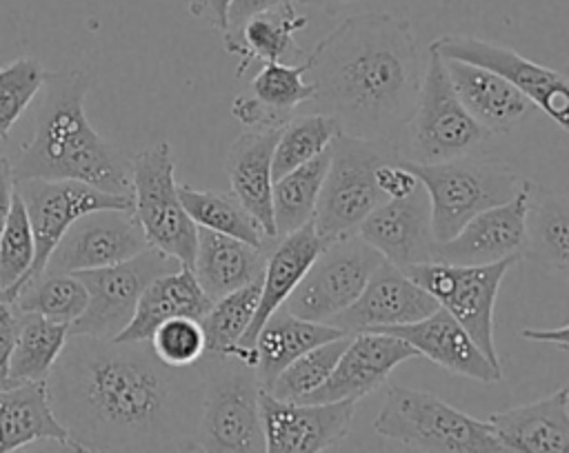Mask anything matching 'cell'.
Returning a JSON list of instances; mask_svg holds the SVG:
<instances>
[{"instance_id":"obj_18","label":"cell","mask_w":569,"mask_h":453,"mask_svg":"<svg viewBox=\"0 0 569 453\" xmlns=\"http://www.w3.org/2000/svg\"><path fill=\"white\" fill-rule=\"evenodd\" d=\"M416 358V349L396 335L376 331L353 333L325 384L300 402H358L380 389L398 364Z\"/></svg>"},{"instance_id":"obj_31","label":"cell","mask_w":569,"mask_h":453,"mask_svg":"<svg viewBox=\"0 0 569 453\" xmlns=\"http://www.w3.org/2000/svg\"><path fill=\"white\" fill-rule=\"evenodd\" d=\"M522 255L560 273L569 266V202L533 182L527 195Z\"/></svg>"},{"instance_id":"obj_2","label":"cell","mask_w":569,"mask_h":453,"mask_svg":"<svg viewBox=\"0 0 569 453\" xmlns=\"http://www.w3.org/2000/svg\"><path fill=\"white\" fill-rule=\"evenodd\" d=\"M313 111L340 133L396 144L420 89V53L411 24L391 13L342 20L309 53Z\"/></svg>"},{"instance_id":"obj_14","label":"cell","mask_w":569,"mask_h":453,"mask_svg":"<svg viewBox=\"0 0 569 453\" xmlns=\"http://www.w3.org/2000/svg\"><path fill=\"white\" fill-rule=\"evenodd\" d=\"M13 189L24 204L36 246L24 284L44 271L51 251L80 215L98 209H131V195L107 193L76 180H20Z\"/></svg>"},{"instance_id":"obj_1","label":"cell","mask_w":569,"mask_h":453,"mask_svg":"<svg viewBox=\"0 0 569 453\" xmlns=\"http://www.w3.org/2000/svg\"><path fill=\"white\" fill-rule=\"evenodd\" d=\"M53 415L89 453H191L198 366L162 364L149 342L69 335L49 378Z\"/></svg>"},{"instance_id":"obj_25","label":"cell","mask_w":569,"mask_h":453,"mask_svg":"<svg viewBox=\"0 0 569 453\" xmlns=\"http://www.w3.org/2000/svg\"><path fill=\"white\" fill-rule=\"evenodd\" d=\"M278 131L280 129H247L231 142L224 158L231 193L269 238H276L271 213V155Z\"/></svg>"},{"instance_id":"obj_16","label":"cell","mask_w":569,"mask_h":453,"mask_svg":"<svg viewBox=\"0 0 569 453\" xmlns=\"http://www.w3.org/2000/svg\"><path fill=\"white\" fill-rule=\"evenodd\" d=\"M264 453H325L342 442L356 415V402H287L260 389Z\"/></svg>"},{"instance_id":"obj_17","label":"cell","mask_w":569,"mask_h":453,"mask_svg":"<svg viewBox=\"0 0 569 453\" xmlns=\"http://www.w3.org/2000/svg\"><path fill=\"white\" fill-rule=\"evenodd\" d=\"M527 195L529 180L511 200L473 215L451 240L436 242L431 262L476 266L522 258Z\"/></svg>"},{"instance_id":"obj_41","label":"cell","mask_w":569,"mask_h":453,"mask_svg":"<svg viewBox=\"0 0 569 453\" xmlns=\"http://www.w3.org/2000/svg\"><path fill=\"white\" fill-rule=\"evenodd\" d=\"M47 71L36 58H18L0 67V138H4L22 111L36 100Z\"/></svg>"},{"instance_id":"obj_5","label":"cell","mask_w":569,"mask_h":453,"mask_svg":"<svg viewBox=\"0 0 569 453\" xmlns=\"http://www.w3.org/2000/svg\"><path fill=\"white\" fill-rule=\"evenodd\" d=\"M380 437L420 453H511L487 420L471 417L442 397L391 384L373 417Z\"/></svg>"},{"instance_id":"obj_22","label":"cell","mask_w":569,"mask_h":453,"mask_svg":"<svg viewBox=\"0 0 569 453\" xmlns=\"http://www.w3.org/2000/svg\"><path fill=\"white\" fill-rule=\"evenodd\" d=\"M376 333H389L405 340L416 349L418 358H427L453 375L485 384L502 378V369L491 364L469 333L440 306L418 322L380 329Z\"/></svg>"},{"instance_id":"obj_46","label":"cell","mask_w":569,"mask_h":453,"mask_svg":"<svg viewBox=\"0 0 569 453\" xmlns=\"http://www.w3.org/2000/svg\"><path fill=\"white\" fill-rule=\"evenodd\" d=\"M13 335H16V309H13V304H9L0 298V378L4 373V364H7L9 349L13 344Z\"/></svg>"},{"instance_id":"obj_6","label":"cell","mask_w":569,"mask_h":453,"mask_svg":"<svg viewBox=\"0 0 569 453\" xmlns=\"http://www.w3.org/2000/svg\"><path fill=\"white\" fill-rule=\"evenodd\" d=\"M405 167L427 193L433 242L451 240L473 215L511 200L525 184L511 167L471 155L433 164L405 162Z\"/></svg>"},{"instance_id":"obj_48","label":"cell","mask_w":569,"mask_h":453,"mask_svg":"<svg viewBox=\"0 0 569 453\" xmlns=\"http://www.w3.org/2000/svg\"><path fill=\"white\" fill-rule=\"evenodd\" d=\"M11 198H13V173L9 160L0 158V235L11 209Z\"/></svg>"},{"instance_id":"obj_15","label":"cell","mask_w":569,"mask_h":453,"mask_svg":"<svg viewBox=\"0 0 569 453\" xmlns=\"http://www.w3.org/2000/svg\"><path fill=\"white\" fill-rule=\"evenodd\" d=\"M149 249L131 209H98L80 215L51 251L42 273H78L124 262Z\"/></svg>"},{"instance_id":"obj_20","label":"cell","mask_w":569,"mask_h":453,"mask_svg":"<svg viewBox=\"0 0 569 453\" xmlns=\"http://www.w3.org/2000/svg\"><path fill=\"white\" fill-rule=\"evenodd\" d=\"M356 233L376 249L385 262L407 269L433 260V235L429 200L418 184L413 193L378 204L356 229Z\"/></svg>"},{"instance_id":"obj_33","label":"cell","mask_w":569,"mask_h":453,"mask_svg":"<svg viewBox=\"0 0 569 453\" xmlns=\"http://www.w3.org/2000/svg\"><path fill=\"white\" fill-rule=\"evenodd\" d=\"M331 147V144H329ZM329 169V149L291 169L271 184V213L276 238L287 235L313 220L318 195Z\"/></svg>"},{"instance_id":"obj_12","label":"cell","mask_w":569,"mask_h":453,"mask_svg":"<svg viewBox=\"0 0 569 453\" xmlns=\"http://www.w3.org/2000/svg\"><path fill=\"white\" fill-rule=\"evenodd\" d=\"M178 266H182L178 260L149 246L124 262L78 271L76 275L87 289V306L82 315L69 324V335L116 338L129 324L144 286Z\"/></svg>"},{"instance_id":"obj_42","label":"cell","mask_w":569,"mask_h":453,"mask_svg":"<svg viewBox=\"0 0 569 453\" xmlns=\"http://www.w3.org/2000/svg\"><path fill=\"white\" fill-rule=\"evenodd\" d=\"M149 346L162 364L173 369L193 366L207 351L200 320L193 318H173L162 322L151 333Z\"/></svg>"},{"instance_id":"obj_44","label":"cell","mask_w":569,"mask_h":453,"mask_svg":"<svg viewBox=\"0 0 569 453\" xmlns=\"http://www.w3.org/2000/svg\"><path fill=\"white\" fill-rule=\"evenodd\" d=\"M282 2H287V0H233L229 4V11H227V29L222 31V36L224 38L233 36L242 27V22L247 18H251V16L260 13V11L273 9V7L282 4Z\"/></svg>"},{"instance_id":"obj_32","label":"cell","mask_w":569,"mask_h":453,"mask_svg":"<svg viewBox=\"0 0 569 453\" xmlns=\"http://www.w3.org/2000/svg\"><path fill=\"white\" fill-rule=\"evenodd\" d=\"M38 437H67L53 415L47 382L0 386V453Z\"/></svg>"},{"instance_id":"obj_37","label":"cell","mask_w":569,"mask_h":453,"mask_svg":"<svg viewBox=\"0 0 569 453\" xmlns=\"http://www.w3.org/2000/svg\"><path fill=\"white\" fill-rule=\"evenodd\" d=\"M260 300V280L211 302L200 318L207 353L233 355L240 360V340L253 320Z\"/></svg>"},{"instance_id":"obj_27","label":"cell","mask_w":569,"mask_h":453,"mask_svg":"<svg viewBox=\"0 0 569 453\" xmlns=\"http://www.w3.org/2000/svg\"><path fill=\"white\" fill-rule=\"evenodd\" d=\"M449 82L465 111L489 133L511 131L527 113L529 100L500 76L458 60H445Z\"/></svg>"},{"instance_id":"obj_45","label":"cell","mask_w":569,"mask_h":453,"mask_svg":"<svg viewBox=\"0 0 569 453\" xmlns=\"http://www.w3.org/2000/svg\"><path fill=\"white\" fill-rule=\"evenodd\" d=\"M9 453H89V451L67 435V437H38L16 446Z\"/></svg>"},{"instance_id":"obj_36","label":"cell","mask_w":569,"mask_h":453,"mask_svg":"<svg viewBox=\"0 0 569 453\" xmlns=\"http://www.w3.org/2000/svg\"><path fill=\"white\" fill-rule=\"evenodd\" d=\"M11 304L20 313H36L69 326L87 306V289L76 273H40L16 293Z\"/></svg>"},{"instance_id":"obj_39","label":"cell","mask_w":569,"mask_h":453,"mask_svg":"<svg viewBox=\"0 0 569 453\" xmlns=\"http://www.w3.org/2000/svg\"><path fill=\"white\" fill-rule=\"evenodd\" d=\"M33 235L20 195L13 189L11 209L0 235V298L13 302L33 264Z\"/></svg>"},{"instance_id":"obj_9","label":"cell","mask_w":569,"mask_h":453,"mask_svg":"<svg viewBox=\"0 0 569 453\" xmlns=\"http://www.w3.org/2000/svg\"><path fill=\"white\" fill-rule=\"evenodd\" d=\"M131 213L151 249L191 266L198 226L187 215L176 182L169 142H156L129 160Z\"/></svg>"},{"instance_id":"obj_43","label":"cell","mask_w":569,"mask_h":453,"mask_svg":"<svg viewBox=\"0 0 569 453\" xmlns=\"http://www.w3.org/2000/svg\"><path fill=\"white\" fill-rule=\"evenodd\" d=\"M376 187L378 191L385 195V200H398V198H407L409 193H413L418 189V178L413 175V171L409 167H405L402 160L396 162H385L380 167H376L373 173Z\"/></svg>"},{"instance_id":"obj_38","label":"cell","mask_w":569,"mask_h":453,"mask_svg":"<svg viewBox=\"0 0 569 453\" xmlns=\"http://www.w3.org/2000/svg\"><path fill=\"white\" fill-rule=\"evenodd\" d=\"M338 133V124L325 113L311 111L305 115H293L278 131L271 155V178L278 180L291 169L320 155L325 149H329Z\"/></svg>"},{"instance_id":"obj_30","label":"cell","mask_w":569,"mask_h":453,"mask_svg":"<svg viewBox=\"0 0 569 453\" xmlns=\"http://www.w3.org/2000/svg\"><path fill=\"white\" fill-rule=\"evenodd\" d=\"M69 326L36 313L16 311V335L7 355L0 386L47 382L64 342Z\"/></svg>"},{"instance_id":"obj_34","label":"cell","mask_w":569,"mask_h":453,"mask_svg":"<svg viewBox=\"0 0 569 453\" xmlns=\"http://www.w3.org/2000/svg\"><path fill=\"white\" fill-rule=\"evenodd\" d=\"M178 195L187 215L200 229L231 235L253 246H269L276 240L262 231L256 218L240 204L233 193L202 191L189 184H178Z\"/></svg>"},{"instance_id":"obj_28","label":"cell","mask_w":569,"mask_h":453,"mask_svg":"<svg viewBox=\"0 0 569 453\" xmlns=\"http://www.w3.org/2000/svg\"><path fill=\"white\" fill-rule=\"evenodd\" d=\"M342 335L347 333L331 324L300 320L291 315L284 306L276 309L253 340V373L260 389L267 391L271 382L280 375V371L305 351Z\"/></svg>"},{"instance_id":"obj_4","label":"cell","mask_w":569,"mask_h":453,"mask_svg":"<svg viewBox=\"0 0 569 453\" xmlns=\"http://www.w3.org/2000/svg\"><path fill=\"white\" fill-rule=\"evenodd\" d=\"M196 366L202 375L196 453H264L260 384L253 366L207 351Z\"/></svg>"},{"instance_id":"obj_29","label":"cell","mask_w":569,"mask_h":453,"mask_svg":"<svg viewBox=\"0 0 569 453\" xmlns=\"http://www.w3.org/2000/svg\"><path fill=\"white\" fill-rule=\"evenodd\" d=\"M307 27V16L298 13L293 0H287L273 9L260 11L242 22V27L224 38V49L231 56H238L242 62L238 76L253 60L264 62H287L291 56H300V49L293 40L298 31Z\"/></svg>"},{"instance_id":"obj_13","label":"cell","mask_w":569,"mask_h":453,"mask_svg":"<svg viewBox=\"0 0 569 453\" xmlns=\"http://www.w3.org/2000/svg\"><path fill=\"white\" fill-rule=\"evenodd\" d=\"M429 47L445 60L467 62L500 76L511 87H516L529 102H533L547 118H551V122L560 131H567L569 87L565 73L542 67L505 44L462 33L442 36Z\"/></svg>"},{"instance_id":"obj_7","label":"cell","mask_w":569,"mask_h":453,"mask_svg":"<svg viewBox=\"0 0 569 453\" xmlns=\"http://www.w3.org/2000/svg\"><path fill=\"white\" fill-rule=\"evenodd\" d=\"M491 133L460 104L442 58L429 47L416 107L402 127L396 151L400 160L433 164L469 155Z\"/></svg>"},{"instance_id":"obj_3","label":"cell","mask_w":569,"mask_h":453,"mask_svg":"<svg viewBox=\"0 0 569 453\" xmlns=\"http://www.w3.org/2000/svg\"><path fill=\"white\" fill-rule=\"evenodd\" d=\"M89 78L47 71L38 91L33 133L11 164L20 180H76L116 195H131L129 160L107 142L84 113Z\"/></svg>"},{"instance_id":"obj_21","label":"cell","mask_w":569,"mask_h":453,"mask_svg":"<svg viewBox=\"0 0 569 453\" xmlns=\"http://www.w3.org/2000/svg\"><path fill=\"white\" fill-rule=\"evenodd\" d=\"M325 242L318 238L313 222H307L305 226L280 235L271 242L264 260V271L260 280V300L258 309L253 313L251 324L247 326L242 340H240V360L251 364L256 362L253 340L267 318L284 304V300L291 295V291L298 286L316 255L322 251Z\"/></svg>"},{"instance_id":"obj_19","label":"cell","mask_w":569,"mask_h":453,"mask_svg":"<svg viewBox=\"0 0 569 453\" xmlns=\"http://www.w3.org/2000/svg\"><path fill=\"white\" fill-rule=\"evenodd\" d=\"M438 309L436 300L420 289L402 269L380 262L360 295L329 324L347 335L411 324Z\"/></svg>"},{"instance_id":"obj_26","label":"cell","mask_w":569,"mask_h":453,"mask_svg":"<svg viewBox=\"0 0 569 453\" xmlns=\"http://www.w3.org/2000/svg\"><path fill=\"white\" fill-rule=\"evenodd\" d=\"M211 306V300L200 289L191 266L153 278L138 298L129 324L111 340L118 342H149L156 326L173 318L200 320Z\"/></svg>"},{"instance_id":"obj_47","label":"cell","mask_w":569,"mask_h":453,"mask_svg":"<svg viewBox=\"0 0 569 453\" xmlns=\"http://www.w3.org/2000/svg\"><path fill=\"white\" fill-rule=\"evenodd\" d=\"M233 0H193L191 2V13L193 16H204L209 24L216 29L224 31L227 29V11Z\"/></svg>"},{"instance_id":"obj_40","label":"cell","mask_w":569,"mask_h":453,"mask_svg":"<svg viewBox=\"0 0 569 453\" xmlns=\"http://www.w3.org/2000/svg\"><path fill=\"white\" fill-rule=\"evenodd\" d=\"M349 338L351 335H342V338L322 342V344L305 351L302 355H298L291 364H287L280 371V375L271 382L267 393H271L278 400H287V402H300L302 397L313 393L331 375Z\"/></svg>"},{"instance_id":"obj_10","label":"cell","mask_w":569,"mask_h":453,"mask_svg":"<svg viewBox=\"0 0 569 453\" xmlns=\"http://www.w3.org/2000/svg\"><path fill=\"white\" fill-rule=\"evenodd\" d=\"M513 264L516 260L476 266L425 262L402 271L469 333L491 364L500 366L493 340V306L502 278Z\"/></svg>"},{"instance_id":"obj_35","label":"cell","mask_w":569,"mask_h":453,"mask_svg":"<svg viewBox=\"0 0 569 453\" xmlns=\"http://www.w3.org/2000/svg\"><path fill=\"white\" fill-rule=\"evenodd\" d=\"M309 56L298 64L264 62L251 80V95L267 111L273 124L280 129L293 115L296 109L313 98V82L305 80L309 73Z\"/></svg>"},{"instance_id":"obj_8","label":"cell","mask_w":569,"mask_h":453,"mask_svg":"<svg viewBox=\"0 0 569 453\" xmlns=\"http://www.w3.org/2000/svg\"><path fill=\"white\" fill-rule=\"evenodd\" d=\"M396 160H400V155L391 142L362 140L345 133L333 138L329 147V169L311 220L325 244L356 233L358 224L385 202L373 173L376 167Z\"/></svg>"},{"instance_id":"obj_51","label":"cell","mask_w":569,"mask_h":453,"mask_svg":"<svg viewBox=\"0 0 569 453\" xmlns=\"http://www.w3.org/2000/svg\"><path fill=\"white\" fill-rule=\"evenodd\" d=\"M191 453H193V451H191Z\"/></svg>"},{"instance_id":"obj_11","label":"cell","mask_w":569,"mask_h":453,"mask_svg":"<svg viewBox=\"0 0 569 453\" xmlns=\"http://www.w3.org/2000/svg\"><path fill=\"white\" fill-rule=\"evenodd\" d=\"M380 262L382 255L358 233L336 238L322 246L282 306L300 320L329 324L360 295Z\"/></svg>"},{"instance_id":"obj_49","label":"cell","mask_w":569,"mask_h":453,"mask_svg":"<svg viewBox=\"0 0 569 453\" xmlns=\"http://www.w3.org/2000/svg\"><path fill=\"white\" fill-rule=\"evenodd\" d=\"M522 338L536 342H556L567 349V324H560L558 329H525Z\"/></svg>"},{"instance_id":"obj_23","label":"cell","mask_w":569,"mask_h":453,"mask_svg":"<svg viewBox=\"0 0 569 453\" xmlns=\"http://www.w3.org/2000/svg\"><path fill=\"white\" fill-rule=\"evenodd\" d=\"M511 453H569V389L487 417Z\"/></svg>"},{"instance_id":"obj_24","label":"cell","mask_w":569,"mask_h":453,"mask_svg":"<svg viewBox=\"0 0 569 453\" xmlns=\"http://www.w3.org/2000/svg\"><path fill=\"white\" fill-rule=\"evenodd\" d=\"M269 246H253L238 238L198 226L191 271L204 295L213 302L262 280Z\"/></svg>"},{"instance_id":"obj_50","label":"cell","mask_w":569,"mask_h":453,"mask_svg":"<svg viewBox=\"0 0 569 453\" xmlns=\"http://www.w3.org/2000/svg\"><path fill=\"white\" fill-rule=\"evenodd\" d=\"M296 4H305V7H316L322 9L325 13H336L342 4L351 2V0H293Z\"/></svg>"}]
</instances>
